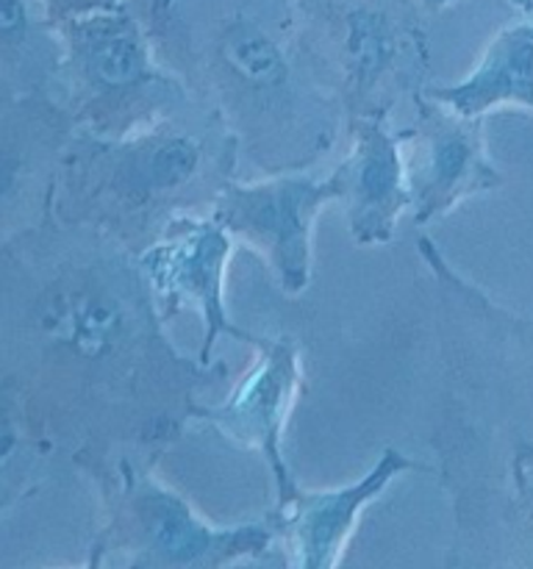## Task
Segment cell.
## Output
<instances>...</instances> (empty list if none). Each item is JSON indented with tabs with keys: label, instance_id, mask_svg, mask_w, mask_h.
Returning a JSON list of instances; mask_svg holds the SVG:
<instances>
[{
	"label": "cell",
	"instance_id": "20",
	"mask_svg": "<svg viewBox=\"0 0 533 569\" xmlns=\"http://www.w3.org/2000/svg\"><path fill=\"white\" fill-rule=\"evenodd\" d=\"M505 3L514 11H520V14H533V0H505Z\"/></svg>",
	"mask_w": 533,
	"mask_h": 569
},
{
	"label": "cell",
	"instance_id": "15",
	"mask_svg": "<svg viewBox=\"0 0 533 569\" xmlns=\"http://www.w3.org/2000/svg\"><path fill=\"white\" fill-rule=\"evenodd\" d=\"M422 94L475 120L503 109L533 114V22L500 28L466 76L450 83H428Z\"/></svg>",
	"mask_w": 533,
	"mask_h": 569
},
{
	"label": "cell",
	"instance_id": "2",
	"mask_svg": "<svg viewBox=\"0 0 533 569\" xmlns=\"http://www.w3.org/2000/svg\"><path fill=\"white\" fill-rule=\"evenodd\" d=\"M431 278L444 403L431 431L453 515L447 565L533 569V320L483 292L433 239Z\"/></svg>",
	"mask_w": 533,
	"mask_h": 569
},
{
	"label": "cell",
	"instance_id": "18",
	"mask_svg": "<svg viewBox=\"0 0 533 569\" xmlns=\"http://www.w3.org/2000/svg\"><path fill=\"white\" fill-rule=\"evenodd\" d=\"M39 9L44 11L53 26H61V22L81 20V17L103 14V11H114L125 6V0H37Z\"/></svg>",
	"mask_w": 533,
	"mask_h": 569
},
{
	"label": "cell",
	"instance_id": "1",
	"mask_svg": "<svg viewBox=\"0 0 533 569\" xmlns=\"http://www.w3.org/2000/svg\"><path fill=\"white\" fill-rule=\"evenodd\" d=\"M0 376L70 459L161 461L231 372L178 350L137 253L50 211L0 248Z\"/></svg>",
	"mask_w": 533,
	"mask_h": 569
},
{
	"label": "cell",
	"instance_id": "10",
	"mask_svg": "<svg viewBox=\"0 0 533 569\" xmlns=\"http://www.w3.org/2000/svg\"><path fill=\"white\" fill-rule=\"evenodd\" d=\"M233 242L231 233L209 214H183L164 228L148 250L139 253L144 278L161 306V315L170 322L181 311H198L203 320L200 339V361H217L214 350L222 337L253 345L255 333L244 331L233 322L228 311V267H231Z\"/></svg>",
	"mask_w": 533,
	"mask_h": 569
},
{
	"label": "cell",
	"instance_id": "11",
	"mask_svg": "<svg viewBox=\"0 0 533 569\" xmlns=\"http://www.w3.org/2000/svg\"><path fill=\"white\" fill-rule=\"evenodd\" d=\"M414 117L400 128L409 183V214L416 228L447 217L466 200L503 183L486 148V126L436 100H414Z\"/></svg>",
	"mask_w": 533,
	"mask_h": 569
},
{
	"label": "cell",
	"instance_id": "9",
	"mask_svg": "<svg viewBox=\"0 0 533 569\" xmlns=\"http://www.w3.org/2000/svg\"><path fill=\"white\" fill-rule=\"evenodd\" d=\"M253 361L220 403L192 406V426L214 428L228 442L253 450L272 478L275 503L286 500L298 487L289 467V422L305 389L303 348L294 337H255Z\"/></svg>",
	"mask_w": 533,
	"mask_h": 569
},
{
	"label": "cell",
	"instance_id": "7",
	"mask_svg": "<svg viewBox=\"0 0 533 569\" xmlns=\"http://www.w3.org/2000/svg\"><path fill=\"white\" fill-rule=\"evenodd\" d=\"M56 98L76 131L125 137L192 103L128 6L56 26Z\"/></svg>",
	"mask_w": 533,
	"mask_h": 569
},
{
	"label": "cell",
	"instance_id": "3",
	"mask_svg": "<svg viewBox=\"0 0 533 569\" xmlns=\"http://www.w3.org/2000/svg\"><path fill=\"white\" fill-rule=\"evenodd\" d=\"M155 56L237 139L250 170H311L344 111L305 50L294 0H125Z\"/></svg>",
	"mask_w": 533,
	"mask_h": 569
},
{
	"label": "cell",
	"instance_id": "14",
	"mask_svg": "<svg viewBox=\"0 0 533 569\" xmlns=\"http://www.w3.org/2000/svg\"><path fill=\"white\" fill-rule=\"evenodd\" d=\"M348 150L336 170L328 172L350 239L361 248H381L398 233L409 214L403 139L392 117H359L344 126Z\"/></svg>",
	"mask_w": 533,
	"mask_h": 569
},
{
	"label": "cell",
	"instance_id": "13",
	"mask_svg": "<svg viewBox=\"0 0 533 569\" xmlns=\"http://www.w3.org/2000/svg\"><path fill=\"white\" fill-rule=\"evenodd\" d=\"M409 472H433L414 456L383 448L375 465L355 481L309 489L298 481L286 500L275 503L283 565L294 569H336L348 556L361 517Z\"/></svg>",
	"mask_w": 533,
	"mask_h": 569
},
{
	"label": "cell",
	"instance_id": "4",
	"mask_svg": "<svg viewBox=\"0 0 533 569\" xmlns=\"http://www.w3.org/2000/svg\"><path fill=\"white\" fill-rule=\"evenodd\" d=\"M237 139L192 100L125 137L76 131L56 178L53 214L142 253L183 214L211 211L239 178Z\"/></svg>",
	"mask_w": 533,
	"mask_h": 569
},
{
	"label": "cell",
	"instance_id": "8",
	"mask_svg": "<svg viewBox=\"0 0 533 569\" xmlns=\"http://www.w3.org/2000/svg\"><path fill=\"white\" fill-rule=\"evenodd\" d=\"M336 203L331 176L309 170L270 172L255 181L233 178L209 214L233 242L255 253L286 298H300L314 278V233L322 209Z\"/></svg>",
	"mask_w": 533,
	"mask_h": 569
},
{
	"label": "cell",
	"instance_id": "6",
	"mask_svg": "<svg viewBox=\"0 0 533 569\" xmlns=\"http://www.w3.org/2000/svg\"><path fill=\"white\" fill-rule=\"evenodd\" d=\"M305 50L344 111L392 117L431 83L425 14L414 0H294Z\"/></svg>",
	"mask_w": 533,
	"mask_h": 569
},
{
	"label": "cell",
	"instance_id": "19",
	"mask_svg": "<svg viewBox=\"0 0 533 569\" xmlns=\"http://www.w3.org/2000/svg\"><path fill=\"white\" fill-rule=\"evenodd\" d=\"M416 6H420L422 14H439V11L450 9L453 3H459V0H414Z\"/></svg>",
	"mask_w": 533,
	"mask_h": 569
},
{
	"label": "cell",
	"instance_id": "17",
	"mask_svg": "<svg viewBox=\"0 0 533 569\" xmlns=\"http://www.w3.org/2000/svg\"><path fill=\"white\" fill-rule=\"evenodd\" d=\"M56 442L20 387L0 376V520L39 492Z\"/></svg>",
	"mask_w": 533,
	"mask_h": 569
},
{
	"label": "cell",
	"instance_id": "16",
	"mask_svg": "<svg viewBox=\"0 0 533 569\" xmlns=\"http://www.w3.org/2000/svg\"><path fill=\"white\" fill-rule=\"evenodd\" d=\"M59 37L37 0H0V103L53 92Z\"/></svg>",
	"mask_w": 533,
	"mask_h": 569
},
{
	"label": "cell",
	"instance_id": "12",
	"mask_svg": "<svg viewBox=\"0 0 533 569\" xmlns=\"http://www.w3.org/2000/svg\"><path fill=\"white\" fill-rule=\"evenodd\" d=\"M72 133L76 126L53 92L0 103V248L53 211Z\"/></svg>",
	"mask_w": 533,
	"mask_h": 569
},
{
	"label": "cell",
	"instance_id": "5",
	"mask_svg": "<svg viewBox=\"0 0 533 569\" xmlns=\"http://www.w3.org/2000/svg\"><path fill=\"white\" fill-rule=\"evenodd\" d=\"M98 498V528L83 567L225 569L283 565L275 509L255 520L214 522L133 453L70 459Z\"/></svg>",
	"mask_w": 533,
	"mask_h": 569
}]
</instances>
